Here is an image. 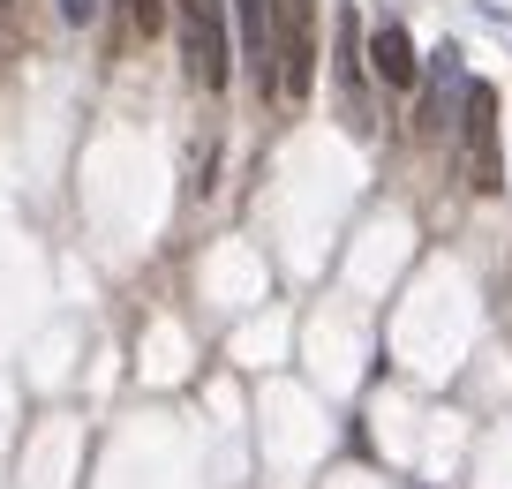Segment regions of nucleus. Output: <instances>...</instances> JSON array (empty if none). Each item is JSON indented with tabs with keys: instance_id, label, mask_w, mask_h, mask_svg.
I'll use <instances>...</instances> for the list:
<instances>
[{
	"instance_id": "1a4fd4ad",
	"label": "nucleus",
	"mask_w": 512,
	"mask_h": 489,
	"mask_svg": "<svg viewBox=\"0 0 512 489\" xmlns=\"http://www.w3.org/2000/svg\"><path fill=\"white\" fill-rule=\"evenodd\" d=\"M98 8H106V0H61V16L76 23V31H83V23H98Z\"/></svg>"
},
{
	"instance_id": "0eeeda50",
	"label": "nucleus",
	"mask_w": 512,
	"mask_h": 489,
	"mask_svg": "<svg viewBox=\"0 0 512 489\" xmlns=\"http://www.w3.org/2000/svg\"><path fill=\"white\" fill-rule=\"evenodd\" d=\"M452 61H460V53H437V68H430V98H422V136H437V128H445V91H467V83H460V68H452Z\"/></svg>"
},
{
	"instance_id": "20e7f679",
	"label": "nucleus",
	"mask_w": 512,
	"mask_h": 489,
	"mask_svg": "<svg viewBox=\"0 0 512 489\" xmlns=\"http://www.w3.org/2000/svg\"><path fill=\"white\" fill-rule=\"evenodd\" d=\"M241 23V61L264 98H279V0H226Z\"/></svg>"
},
{
	"instance_id": "6e6552de",
	"label": "nucleus",
	"mask_w": 512,
	"mask_h": 489,
	"mask_svg": "<svg viewBox=\"0 0 512 489\" xmlns=\"http://www.w3.org/2000/svg\"><path fill=\"white\" fill-rule=\"evenodd\" d=\"M121 16H128V23H136V31L151 38V31H159L166 16H174V0H121Z\"/></svg>"
},
{
	"instance_id": "39448f33",
	"label": "nucleus",
	"mask_w": 512,
	"mask_h": 489,
	"mask_svg": "<svg viewBox=\"0 0 512 489\" xmlns=\"http://www.w3.org/2000/svg\"><path fill=\"white\" fill-rule=\"evenodd\" d=\"M332 68H339V91H347V121L369 128V98H362V76H369V38L354 23V8H339V46H332Z\"/></svg>"
},
{
	"instance_id": "423d86ee",
	"label": "nucleus",
	"mask_w": 512,
	"mask_h": 489,
	"mask_svg": "<svg viewBox=\"0 0 512 489\" xmlns=\"http://www.w3.org/2000/svg\"><path fill=\"white\" fill-rule=\"evenodd\" d=\"M369 68H377L384 91H415V76H422L415 38H407L400 23H377V31H369Z\"/></svg>"
},
{
	"instance_id": "f257e3e1",
	"label": "nucleus",
	"mask_w": 512,
	"mask_h": 489,
	"mask_svg": "<svg viewBox=\"0 0 512 489\" xmlns=\"http://www.w3.org/2000/svg\"><path fill=\"white\" fill-rule=\"evenodd\" d=\"M460 158H467L475 196L505 189V158H497V83H482V76L460 91Z\"/></svg>"
},
{
	"instance_id": "7ed1b4c3",
	"label": "nucleus",
	"mask_w": 512,
	"mask_h": 489,
	"mask_svg": "<svg viewBox=\"0 0 512 489\" xmlns=\"http://www.w3.org/2000/svg\"><path fill=\"white\" fill-rule=\"evenodd\" d=\"M317 91V0H279V98Z\"/></svg>"
},
{
	"instance_id": "f03ea898",
	"label": "nucleus",
	"mask_w": 512,
	"mask_h": 489,
	"mask_svg": "<svg viewBox=\"0 0 512 489\" xmlns=\"http://www.w3.org/2000/svg\"><path fill=\"white\" fill-rule=\"evenodd\" d=\"M174 23H181V61H189L196 91H219L226 83V0H174Z\"/></svg>"
}]
</instances>
